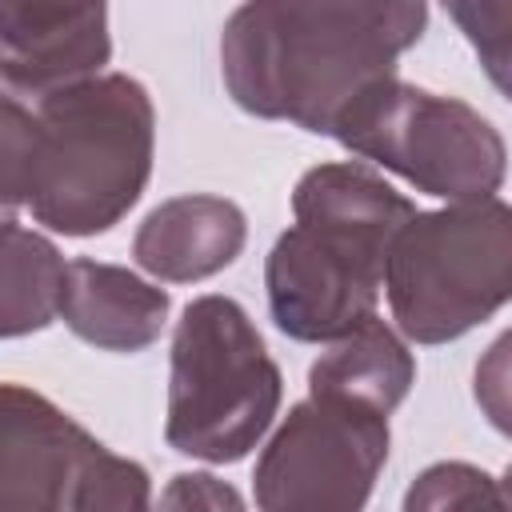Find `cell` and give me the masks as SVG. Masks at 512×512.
<instances>
[{
    "mask_svg": "<svg viewBox=\"0 0 512 512\" xmlns=\"http://www.w3.org/2000/svg\"><path fill=\"white\" fill-rule=\"evenodd\" d=\"M32 148H36V116L16 96H4L0 100V224L28 204Z\"/></svg>",
    "mask_w": 512,
    "mask_h": 512,
    "instance_id": "obj_17",
    "label": "cell"
},
{
    "mask_svg": "<svg viewBox=\"0 0 512 512\" xmlns=\"http://www.w3.org/2000/svg\"><path fill=\"white\" fill-rule=\"evenodd\" d=\"M408 512H440V508H504V492L496 488V476H488L476 464L464 460H444L424 468L408 496Z\"/></svg>",
    "mask_w": 512,
    "mask_h": 512,
    "instance_id": "obj_15",
    "label": "cell"
},
{
    "mask_svg": "<svg viewBox=\"0 0 512 512\" xmlns=\"http://www.w3.org/2000/svg\"><path fill=\"white\" fill-rule=\"evenodd\" d=\"M284 380L232 296H196L172 332L164 440L204 464L244 460L280 412Z\"/></svg>",
    "mask_w": 512,
    "mask_h": 512,
    "instance_id": "obj_3",
    "label": "cell"
},
{
    "mask_svg": "<svg viewBox=\"0 0 512 512\" xmlns=\"http://www.w3.org/2000/svg\"><path fill=\"white\" fill-rule=\"evenodd\" d=\"M332 348L308 368V396L340 400L376 416H388L416 384V360L408 344L372 312L344 336L328 340Z\"/></svg>",
    "mask_w": 512,
    "mask_h": 512,
    "instance_id": "obj_12",
    "label": "cell"
},
{
    "mask_svg": "<svg viewBox=\"0 0 512 512\" xmlns=\"http://www.w3.org/2000/svg\"><path fill=\"white\" fill-rule=\"evenodd\" d=\"M292 212L304 224H328L388 248L400 224L416 212V204L364 160H336L316 164L296 180Z\"/></svg>",
    "mask_w": 512,
    "mask_h": 512,
    "instance_id": "obj_13",
    "label": "cell"
},
{
    "mask_svg": "<svg viewBox=\"0 0 512 512\" xmlns=\"http://www.w3.org/2000/svg\"><path fill=\"white\" fill-rule=\"evenodd\" d=\"M248 240V220L240 204L224 196H172L156 204L136 228V264L168 284H192L224 272Z\"/></svg>",
    "mask_w": 512,
    "mask_h": 512,
    "instance_id": "obj_10",
    "label": "cell"
},
{
    "mask_svg": "<svg viewBox=\"0 0 512 512\" xmlns=\"http://www.w3.org/2000/svg\"><path fill=\"white\" fill-rule=\"evenodd\" d=\"M168 292L148 284L144 276L104 264V260H72L64 268L60 288V320L72 336L104 352H140L160 340L168 324Z\"/></svg>",
    "mask_w": 512,
    "mask_h": 512,
    "instance_id": "obj_11",
    "label": "cell"
},
{
    "mask_svg": "<svg viewBox=\"0 0 512 512\" xmlns=\"http://www.w3.org/2000/svg\"><path fill=\"white\" fill-rule=\"evenodd\" d=\"M384 244L328 224L296 220L264 260L268 312L276 328L304 344H328L368 320L380 304Z\"/></svg>",
    "mask_w": 512,
    "mask_h": 512,
    "instance_id": "obj_8",
    "label": "cell"
},
{
    "mask_svg": "<svg viewBox=\"0 0 512 512\" xmlns=\"http://www.w3.org/2000/svg\"><path fill=\"white\" fill-rule=\"evenodd\" d=\"M388 416L308 396L288 408L264 444L252 496L264 512L364 508L380 468L388 464Z\"/></svg>",
    "mask_w": 512,
    "mask_h": 512,
    "instance_id": "obj_7",
    "label": "cell"
},
{
    "mask_svg": "<svg viewBox=\"0 0 512 512\" xmlns=\"http://www.w3.org/2000/svg\"><path fill=\"white\" fill-rule=\"evenodd\" d=\"M60 248L12 220L0 224V340L44 332L60 316Z\"/></svg>",
    "mask_w": 512,
    "mask_h": 512,
    "instance_id": "obj_14",
    "label": "cell"
},
{
    "mask_svg": "<svg viewBox=\"0 0 512 512\" xmlns=\"http://www.w3.org/2000/svg\"><path fill=\"white\" fill-rule=\"evenodd\" d=\"M148 504L144 464L108 452L44 392L0 380V512H136Z\"/></svg>",
    "mask_w": 512,
    "mask_h": 512,
    "instance_id": "obj_6",
    "label": "cell"
},
{
    "mask_svg": "<svg viewBox=\"0 0 512 512\" xmlns=\"http://www.w3.org/2000/svg\"><path fill=\"white\" fill-rule=\"evenodd\" d=\"M400 336L448 344L492 320L512 292V208L500 196L412 212L388 244L384 280Z\"/></svg>",
    "mask_w": 512,
    "mask_h": 512,
    "instance_id": "obj_4",
    "label": "cell"
},
{
    "mask_svg": "<svg viewBox=\"0 0 512 512\" xmlns=\"http://www.w3.org/2000/svg\"><path fill=\"white\" fill-rule=\"evenodd\" d=\"M160 508H244V496L212 472H180L160 492Z\"/></svg>",
    "mask_w": 512,
    "mask_h": 512,
    "instance_id": "obj_18",
    "label": "cell"
},
{
    "mask_svg": "<svg viewBox=\"0 0 512 512\" xmlns=\"http://www.w3.org/2000/svg\"><path fill=\"white\" fill-rule=\"evenodd\" d=\"M456 28L476 48L484 72L500 92H508V40H512V0H440Z\"/></svg>",
    "mask_w": 512,
    "mask_h": 512,
    "instance_id": "obj_16",
    "label": "cell"
},
{
    "mask_svg": "<svg viewBox=\"0 0 512 512\" xmlns=\"http://www.w3.org/2000/svg\"><path fill=\"white\" fill-rule=\"evenodd\" d=\"M156 108L140 80L96 72L40 96L28 208L60 236H100L144 196Z\"/></svg>",
    "mask_w": 512,
    "mask_h": 512,
    "instance_id": "obj_2",
    "label": "cell"
},
{
    "mask_svg": "<svg viewBox=\"0 0 512 512\" xmlns=\"http://www.w3.org/2000/svg\"><path fill=\"white\" fill-rule=\"evenodd\" d=\"M424 28L428 0H244L220 32V76L248 116L328 136Z\"/></svg>",
    "mask_w": 512,
    "mask_h": 512,
    "instance_id": "obj_1",
    "label": "cell"
},
{
    "mask_svg": "<svg viewBox=\"0 0 512 512\" xmlns=\"http://www.w3.org/2000/svg\"><path fill=\"white\" fill-rule=\"evenodd\" d=\"M112 60L108 0H0V76L48 96Z\"/></svg>",
    "mask_w": 512,
    "mask_h": 512,
    "instance_id": "obj_9",
    "label": "cell"
},
{
    "mask_svg": "<svg viewBox=\"0 0 512 512\" xmlns=\"http://www.w3.org/2000/svg\"><path fill=\"white\" fill-rule=\"evenodd\" d=\"M0 100H4V92H0Z\"/></svg>",
    "mask_w": 512,
    "mask_h": 512,
    "instance_id": "obj_19",
    "label": "cell"
},
{
    "mask_svg": "<svg viewBox=\"0 0 512 512\" xmlns=\"http://www.w3.org/2000/svg\"><path fill=\"white\" fill-rule=\"evenodd\" d=\"M328 136L448 204L496 196L508 172L504 136L488 116L396 76L356 92Z\"/></svg>",
    "mask_w": 512,
    "mask_h": 512,
    "instance_id": "obj_5",
    "label": "cell"
}]
</instances>
